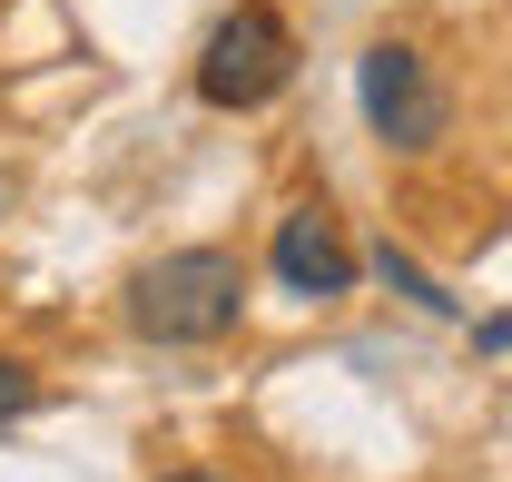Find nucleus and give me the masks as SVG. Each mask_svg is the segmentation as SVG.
<instances>
[{
	"instance_id": "nucleus-1",
	"label": "nucleus",
	"mask_w": 512,
	"mask_h": 482,
	"mask_svg": "<svg viewBox=\"0 0 512 482\" xmlns=\"http://www.w3.org/2000/svg\"><path fill=\"white\" fill-rule=\"evenodd\" d=\"M247 305V266L227 246H168L158 266L128 276V325L148 345H217Z\"/></svg>"
},
{
	"instance_id": "nucleus-2",
	"label": "nucleus",
	"mask_w": 512,
	"mask_h": 482,
	"mask_svg": "<svg viewBox=\"0 0 512 482\" xmlns=\"http://www.w3.org/2000/svg\"><path fill=\"white\" fill-rule=\"evenodd\" d=\"M286 79H296V30L266 0H237L207 30V50H197V99L207 109H266Z\"/></svg>"
},
{
	"instance_id": "nucleus-3",
	"label": "nucleus",
	"mask_w": 512,
	"mask_h": 482,
	"mask_svg": "<svg viewBox=\"0 0 512 482\" xmlns=\"http://www.w3.org/2000/svg\"><path fill=\"white\" fill-rule=\"evenodd\" d=\"M355 99H365V128L384 148H404V158H424L444 138V89H434L424 50H404V40H375L355 60Z\"/></svg>"
},
{
	"instance_id": "nucleus-4",
	"label": "nucleus",
	"mask_w": 512,
	"mask_h": 482,
	"mask_svg": "<svg viewBox=\"0 0 512 482\" xmlns=\"http://www.w3.org/2000/svg\"><path fill=\"white\" fill-rule=\"evenodd\" d=\"M276 276L296 286V296H345L355 286V246L335 237V217L325 207H296V217H276Z\"/></svg>"
},
{
	"instance_id": "nucleus-5",
	"label": "nucleus",
	"mask_w": 512,
	"mask_h": 482,
	"mask_svg": "<svg viewBox=\"0 0 512 482\" xmlns=\"http://www.w3.org/2000/svg\"><path fill=\"white\" fill-rule=\"evenodd\" d=\"M375 276L394 286V296H414V305H434V315H453V296L434 286V276H424V266H414V256H394V237L375 246Z\"/></svg>"
},
{
	"instance_id": "nucleus-6",
	"label": "nucleus",
	"mask_w": 512,
	"mask_h": 482,
	"mask_svg": "<svg viewBox=\"0 0 512 482\" xmlns=\"http://www.w3.org/2000/svg\"><path fill=\"white\" fill-rule=\"evenodd\" d=\"M30 404H40V374H30V364H10V355H0V423H20V414H30Z\"/></svg>"
},
{
	"instance_id": "nucleus-7",
	"label": "nucleus",
	"mask_w": 512,
	"mask_h": 482,
	"mask_svg": "<svg viewBox=\"0 0 512 482\" xmlns=\"http://www.w3.org/2000/svg\"><path fill=\"white\" fill-rule=\"evenodd\" d=\"M473 345H483V355H512V315H493V325H483Z\"/></svg>"
},
{
	"instance_id": "nucleus-8",
	"label": "nucleus",
	"mask_w": 512,
	"mask_h": 482,
	"mask_svg": "<svg viewBox=\"0 0 512 482\" xmlns=\"http://www.w3.org/2000/svg\"><path fill=\"white\" fill-rule=\"evenodd\" d=\"M168 482H217V473H168Z\"/></svg>"
},
{
	"instance_id": "nucleus-9",
	"label": "nucleus",
	"mask_w": 512,
	"mask_h": 482,
	"mask_svg": "<svg viewBox=\"0 0 512 482\" xmlns=\"http://www.w3.org/2000/svg\"><path fill=\"white\" fill-rule=\"evenodd\" d=\"M0 207H10V178H0Z\"/></svg>"
}]
</instances>
